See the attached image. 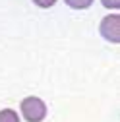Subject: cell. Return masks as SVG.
<instances>
[{
    "label": "cell",
    "mask_w": 120,
    "mask_h": 122,
    "mask_svg": "<svg viewBox=\"0 0 120 122\" xmlns=\"http://www.w3.org/2000/svg\"><path fill=\"white\" fill-rule=\"evenodd\" d=\"M49 114V107L41 97L27 95L20 103V116L25 122H43Z\"/></svg>",
    "instance_id": "obj_1"
},
{
    "label": "cell",
    "mask_w": 120,
    "mask_h": 122,
    "mask_svg": "<svg viewBox=\"0 0 120 122\" xmlns=\"http://www.w3.org/2000/svg\"><path fill=\"white\" fill-rule=\"evenodd\" d=\"M99 35L107 43H112V45L120 43V16H118V12L107 14L99 21Z\"/></svg>",
    "instance_id": "obj_2"
},
{
    "label": "cell",
    "mask_w": 120,
    "mask_h": 122,
    "mask_svg": "<svg viewBox=\"0 0 120 122\" xmlns=\"http://www.w3.org/2000/svg\"><path fill=\"white\" fill-rule=\"evenodd\" d=\"M0 122H21V116L16 109H0Z\"/></svg>",
    "instance_id": "obj_3"
},
{
    "label": "cell",
    "mask_w": 120,
    "mask_h": 122,
    "mask_svg": "<svg viewBox=\"0 0 120 122\" xmlns=\"http://www.w3.org/2000/svg\"><path fill=\"white\" fill-rule=\"evenodd\" d=\"M95 0H64V4L72 10H87L93 6Z\"/></svg>",
    "instance_id": "obj_4"
},
{
    "label": "cell",
    "mask_w": 120,
    "mask_h": 122,
    "mask_svg": "<svg viewBox=\"0 0 120 122\" xmlns=\"http://www.w3.org/2000/svg\"><path fill=\"white\" fill-rule=\"evenodd\" d=\"M31 2H33L37 8H41V10H49V8L56 6L58 0H31Z\"/></svg>",
    "instance_id": "obj_5"
},
{
    "label": "cell",
    "mask_w": 120,
    "mask_h": 122,
    "mask_svg": "<svg viewBox=\"0 0 120 122\" xmlns=\"http://www.w3.org/2000/svg\"><path fill=\"white\" fill-rule=\"evenodd\" d=\"M101 4L107 10H112V12L120 10V0H101Z\"/></svg>",
    "instance_id": "obj_6"
}]
</instances>
